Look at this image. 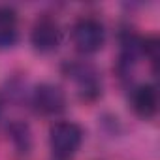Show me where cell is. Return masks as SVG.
<instances>
[{
  "mask_svg": "<svg viewBox=\"0 0 160 160\" xmlns=\"http://www.w3.org/2000/svg\"><path fill=\"white\" fill-rule=\"evenodd\" d=\"M81 141H83V130L79 124H75L72 121L55 122L49 130L51 151L55 152V156H58L62 160L75 154V151L81 147Z\"/></svg>",
  "mask_w": 160,
  "mask_h": 160,
  "instance_id": "obj_1",
  "label": "cell"
},
{
  "mask_svg": "<svg viewBox=\"0 0 160 160\" xmlns=\"http://www.w3.org/2000/svg\"><path fill=\"white\" fill-rule=\"evenodd\" d=\"M72 40L79 53L92 55L102 49L106 42V30L104 25L94 17H83L79 19L72 28Z\"/></svg>",
  "mask_w": 160,
  "mask_h": 160,
  "instance_id": "obj_2",
  "label": "cell"
},
{
  "mask_svg": "<svg viewBox=\"0 0 160 160\" xmlns=\"http://www.w3.org/2000/svg\"><path fill=\"white\" fill-rule=\"evenodd\" d=\"M32 106L40 115L55 117L66 108V94L55 83H40L32 91Z\"/></svg>",
  "mask_w": 160,
  "mask_h": 160,
  "instance_id": "obj_3",
  "label": "cell"
},
{
  "mask_svg": "<svg viewBox=\"0 0 160 160\" xmlns=\"http://www.w3.org/2000/svg\"><path fill=\"white\" fill-rule=\"evenodd\" d=\"M62 40V30L58 23L51 17H42L34 23L30 32V42L38 53H53Z\"/></svg>",
  "mask_w": 160,
  "mask_h": 160,
  "instance_id": "obj_4",
  "label": "cell"
},
{
  "mask_svg": "<svg viewBox=\"0 0 160 160\" xmlns=\"http://www.w3.org/2000/svg\"><path fill=\"white\" fill-rule=\"evenodd\" d=\"M68 73L75 79V83L79 87V94H81L83 100L92 102L102 94V83L92 66L83 64V62H73L70 64Z\"/></svg>",
  "mask_w": 160,
  "mask_h": 160,
  "instance_id": "obj_5",
  "label": "cell"
},
{
  "mask_svg": "<svg viewBox=\"0 0 160 160\" xmlns=\"http://www.w3.org/2000/svg\"><path fill=\"white\" fill-rule=\"evenodd\" d=\"M132 108L138 117L152 119L158 109V92L152 85H139L132 92Z\"/></svg>",
  "mask_w": 160,
  "mask_h": 160,
  "instance_id": "obj_6",
  "label": "cell"
},
{
  "mask_svg": "<svg viewBox=\"0 0 160 160\" xmlns=\"http://www.w3.org/2000/svg\"><path fill=\"white\" fill-rule=\"evenodd\" d=\"M17 42V13L8 6H0V49Z\"/></svg>",
  "mask_w": 160,
  "mask_h": 160,
  "instance_id": "obj_7",
  "label": "cell"
},
{
  "mask_svg": "<svg viewBox=\"0 0 160 160\" xmlns=\"http://www.w3.org/2000/svg\"><path fill=\"white\" fill-rule=\"evenodd\" d=\"M8 138L12 139L13 147L19 152H23V154L30 152V149H32V132H30V126L25 121H21V119L12 121L8 124Z\"/></svg>",
  "mask_w": 160,
  "mask_h": 160,
  "instance_id": "obj_8",
  "label": "cell"
},
{
  "mask_svg": "<svg viewBox=\"0 0 160 160\" xmlns=\"http://www.w3.org/2000/svg\"><path fill=\"white\" fill-rule=\"evenodd\" d=\"M2 108H4V100H2V96H0V115H2Z\"/></svg>",
  "mask_w": 160,
  "mask_h": 160,
  "instance_id": "obj_9",
  "label": "cell"
}]
</instances>
